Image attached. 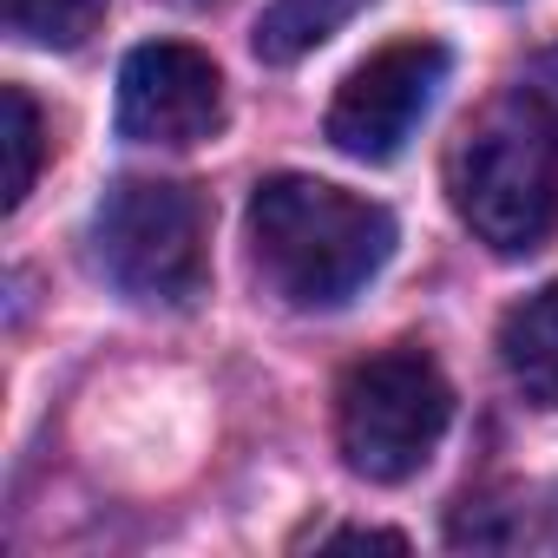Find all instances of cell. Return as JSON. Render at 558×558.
Masks as SVG:
<instances>
[{
    "mask_svg": "<svg viewBox=\"0 0 558 558\" xmlns=\"http://www.w3.org/2000/svg\"><path fill=\"white\" fill-rule=\"evenodd\" d=\"M250 256L290 310H342L395 256V217L342 184L276 171L250 197Z\"/></svg>",
    "mask_w": 558,
    "mask_h": 558,
    "instance_id": "1",
    "label": "cell"
},
{
    "mask_svg": "<svg viewBox=\"0 0 558 558\" xmlns=\"http://www.w3.org/2000/svg\"><path fill=\"white\" fill-rule=\"evenodd\" d=\"M447 197L493 256H532L558 230V112L545 93L493 99L447 151Z\"/></svg>",
    "mask_w": 558,
    "mask_h": 558,
    "instance_id": "2",
    "label": "cell"
},
{
    "mask_svg": "<svg viewBox=\"0 0 558 558\" xmlns=\"http://www.w3.org/2000/svg\"><path fill=\"white\" fill-rule=\"evenodd\" d=\"M93 263L145 310H191L204 296V204L171 178H125L93 210Z\"/></svg>",
    "mask_w": 558,
    "mask_h": 558,
    "instance_id": "3",
    "label": "cell"
},
{
    "mask_svg": "<svg viewBox=\"0 0 558 558\" xmlns=\"http://www.w3.org/2000/svg\"><path fill=\"white\" fill-rule=\"evenodd\" d=\"M447 421H453V388H447L440 362L421 349H381L342 375L336 440H342L349 473H362L375 486L414 480L434 460Z\"/></svg>",
    "mask_w": 558,
    "mask_h": 558,
    "instance_id": "4",
    "label": "cell"
},
{
    "mask_svg": "<svg viewBox=\"0 0 558 558\" xmlns=\"http://www.w3.org/2000/svg\"><path fill=\"white\" fill-rule=\"evenodd\" d=\"M447 47L440 40H395V47H381V53H368L349 80H342V93H336V106H329V119H323V132H329V145L342 151V158H355V165H388V158H401V145L414 138V125L427 119V106L440 99V86H447Z\"/></svg>",
    "mask_w": 558,
    "mask_h": 558,
    "instance_id": "5",
    "label": "cell"
},
{
    "mask_svg": "<svg viewBox=\"0 0 558 558\" xmlns=\"http://www.w3.org/2000/svg\"><path fill=\"white\" fill-rule=\"evenodd\" d=\"M223 125V73L184 40L132 47L119 66V132L138 145H204Z\"/></svg>",
    "mask_w": 558,
    "mask_h": 558,
    "instance_id": "6",
    "label": "cell"
},
{
    "mask_svg": "<svg viewBox=\"0 0 558 558\" xmlns=\"http://www.w3.org/2000/svg\"><path fill=\"white\" fill-rule=\"evenodd\" d=\"M499 362H506L512 388L532 408H558V283H545L538 296H525L519 310H506V323H499Z\"/></svg>",
    "mask_w": 558,
    "mask_h": 558,
    "instance_id": "7",
    "label": "cell"
},
{
    "mask_svg": "<svg viewBox=\"0 0 558 558\" xmlns=\"http://www.w3.org/2000/svg\"><path fill=\"white\" fill-rule=\"evenodd\" d=\"M375 0H269V8L256 14V34H250V47H256V60L263 66H296V60H310L316 47H329L355 14H368Z\"/></svg>",
    "mask_w": 558,
    "mask_h": 558,
    "instance_id": "8",
    "label": "cell"
},
{
    "mask_svg": "<svg viewBox=\"0 0 558 558\" xmlns=\"http://www.w3.org/2000/svg\"><path fill=\"white\" fill-rule=\"evenodd\" d=\"M0 112H8V132H0L8 138V191H0V210H21L34 178H40V158H47V119H40L27 86L0 93Z\"/></svg>",
    "mask_w": 558,
    "mask_h": 558,
    "instance_id": "9",
    "label": "cell"
},
{
    "mask_svg": "<svg viewBox=\"0 0 558 558\" xmlns=\"http://www.w3.org/2000/svg\"><path fill=\"white\" fill-rule=\"evenodd\" d=\"M106 8H112V0H8V27L27 47L66 53V47H80L106 21Z\"/></svg>",
    "mask_w": 558,
    "mask_h": 558,
    "instance_id": "10",
    "label": "cell"
},
{
    "mask_svg": "<svg viewBox=\"0 0 558 558\" xmlns=\"http://www.w3.org/2000/svg\"><path fill=\"white\" fill-rule=\"evenodd\" d=\"M323 545H381V551H408V538H401V532H381V525H342V532H329Z\"/></svg>",
    "mask_w": 558,
    "mask_h": 558,
    "instance_id": "11",
    "label": "cell"
}]
</instances>
